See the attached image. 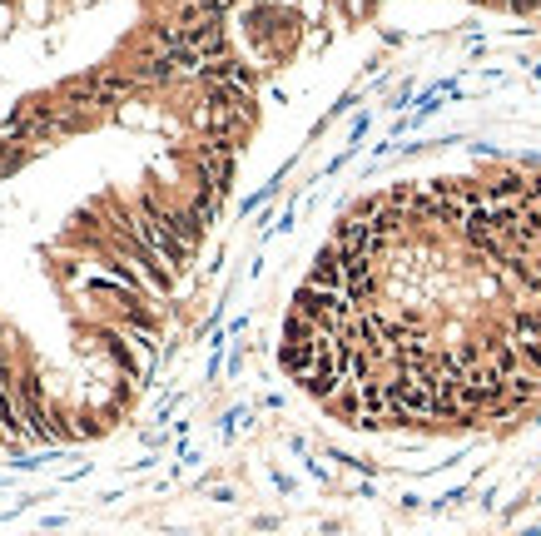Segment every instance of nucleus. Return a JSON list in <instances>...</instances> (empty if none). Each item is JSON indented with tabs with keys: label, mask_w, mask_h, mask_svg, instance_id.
Masks as SVG:
<instances>
[{
	"label": "nucleus",
	"mask_w": 541,
	"mask_h": 536,
	"mask_svg": "<svg viewBox=\"0 0 541 536\" xmlns=\"http://www.w3.org/2000/svg\"><path fill=\"white\" fill-rule=\"evenodd\" d=\"M283 373L353 427L462 432L541 402V169L353 204L283 318Z\"/></svg>",
	"instance_id": "f257e3e1"
}]
</instances>
